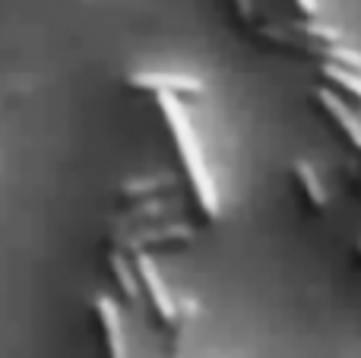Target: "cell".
<instances>
[{"label":"cell","mask_w":361,"mask_h":358,"mask_svg":"<svg viewBox=\"0 0 361 358\" xmlns=\"http://www.w3.org/2000/svg\"><path fill=\"white\" fill-rule=\"evenodd\" d=\"M178 213H180V203L175 197L130 203V206H121V213L114 216V235H130L137 228H149V226H159V222L178 219Z\"/></svg>","instance_id":"obj_4"},{"label":"cell","mask_w":361,"mask_h":358,"mask_svg":"<svg viewBox=\"0 0 361 358\" xmlns=\"http://www.w3.org/2000/svg\"><path fill=\"white\" fill-rule=\"evenodd\" d=\"M92 314L99 323V336H102V355L105 358H127V336H124V317L114 298L108 295H95L92 298Z\"/></svg>","instance_id":"obj_5"},{"label":"cell","mask_w":361,"mask_h":358,"mask_svg":"<svg viewBox=\"0 0 361 358\" xmlns=\"http://www.w3.org/2000/svg\"><path fill=\"white\" fill-rule=\"evenodd\" d=\"M292 178H295V184H298L301 200H305L311 209L324 213V209L330 206V187H326V181L320 178V171L314 168L311 162L295 159V162H292Z\"/></svg>","instance_id":"obj_8"},{"label":"cell","mask_w":361,"mask_h":358,"mask_svg":"<svg viewBox=\"0 0 361 358\" xmlns=\"http://www.w3.org/2000/svg\"><path fill=\"white\" fill-rule=\"evenodd\" d=\"M156 108H159V114H162V121L169 124L171 143H175V149H178V162H180V168H184L187 187H190L200 216L216 222L219 213H222V200H219L216 178H212V168H209V162H206L203 140H200L190 114H187V108L180 105V101L165 99V95H156Z\"/></svg>","instance_id":"obj_1"},{"label":"cell","mask_w":361,"mask_h":358,"mask_svg":"<svg viewBox=\"0 0 361 358\" xmlns=\"http://www.w3.org/2000/svg\"><path fill=\"white\" fill-rule=\"evenodd\" d=\"M320 76H324V86L333 89L336 95H343L345 101L355 105L361 95V76L355 67H339V63H320Z\"/></svg>","instance_id":"obj_10"},{"label":"cell","mask_w":361,"mask_h":358,"mask_svg":"<svg viewBox=\"0 0 361 358\" xmlns=\"http://www.w3.org/2000/svg\"><path fill=\"white\" fill-rule=\"evenodd\" d=\"M292 4L298 6V10L305 13L307 19H317V13H320V4H317V0H292Z\"/></svg>","instance_id":"obj_12"},{"label":"cell","mask_w":361,"mask_h":358,"mask_svg":"<svg viewBox=\"0 0 361 358\" xmlns=\"http://www.w3.org/2000/svg\"><path fill=\"white\" fill-rule=\"evenodd\" d=\"M225 6L231 10V16L241 23V29H254V23L260 19V13H257V4L254 0H225Z\"/></svg>","instance_id":"obj_11"},{"label":"cell","mask_w":361,"mask_h":358,"mask_svg":"<svg viewBox=\"0 0 361 358\" xmlns=\"http://www.w3.org/2000/svg\"><path fill=\"white\" fill-rule=\"evenodd\" d=\"M178 190V178L175 175H140V178H124L114 190L121 206L130 203H143V200H159V197H171Z\"/></svg>","instance_id":"obj_6"},{"label":"cell","mask_w":361,"mask_h":358,"mask_svg":"<svg viewBox=\"0 0 361 358\" xmlns=\"http://www.w3.org/2000/svg\"><path fill=\"white\" fill-rule=\"evenodd\" d=\"M127 89L143 95H165V99H175L180 105L187 101H197L206 95V86L190 73H159V70H137V73L127 76Z\"/></svg>","instance_id":"obj_3"},{"label":"cell","mask_w":361,"mask_h":358,"mask_svg":"<svg viewBox=\"0 0 361 358\" xmlns=\"http://www.w3.org/2000/svg\"><path fill=\"white\" fill-rule=\"evenodd\" d=\"M105 266H108V273H111L114 285H118L121 298H124V302H130V304L140 302V283H137V276H133L130 254H127L124 247H118V245H108Z\"/></svg>","instance_id":"obj_9"},{"label":"cell","mask_w":361,"mask_h":358,"mask_svg":"<svg viewBox=\"0 0 361 358\" xmlns=\"http://www.w3.org/2000/svg\"><path fill=\"white\" fill-rule=\"evenodd\" d=\"M159 358H178V355H175V352H171V355H159Z\"/></svg>","instance_id":"obj_13"},{"label":"cell","mask_w":361,"mask_h":358,"mask_svg":"<svg viewBox=\"0 0 361 358\" xmlns=\"http://www.w3.org/2000/svg\"><path fill=\"white\" fill-rule=\"evenodd\" d=\"M317 101H320V108L326 111V118H330L333 124L345 133V140H349L352 149H358V143H361V118H358L355 105L345 101L343 95H336L333 89H326V86H317Z\"/></svg>","instance_id":"obj_7"},{"label":"cell","mask_w":361,"mask_h":358,"mask_svg":"<svg viewBox=\"0 0 361 358\" xmlns=\"http://www.w3.org/2000/svg\"><path fill=\"white\" fill-rule=\"evenodd\" d=\"M130 254V266H133V276L140 283V298H146L152 308V314L159 317L165 330H178L180 327V317H178V298L171 295V289L165 285L162 273H159L156 260L152 254L143 251H127Z\"/></svg>","instance_id":"obj_2"}]
</instances>
